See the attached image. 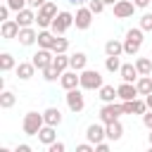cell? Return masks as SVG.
Segmentation results:
<instances>
[{
  "label": "cell",
  "mask_w": 152,
  "mask_h": 152,
  "mask_svg": "<svg viewBox=\"0 0 152 152\" xmlns=\"http://www.w3.org/2000/svg\"><path fill=\"white\" fill-rule=\"evenodd\" d=\"M142 45V28H128L126 31V38H124V52L126 55H135Z\"/></svg>",
  "instance_id": "obj_1"
},
{
  "label": "cell",
  "mask_w": 152,
  "mask_h": 152,
  "mask_svg": "<svg viewBox=\"0 0 152 152\" xmlns=\"http://www.w3.org/2000/svg\"><path fill=\"white\" fill-rule=\"evenodd\" d=\"M102 83V74L97 69H83L81 71V88L83 90H100Z\"/></svg>",
  "instance_id": "obj_2"
},
{
  "label": "cell",
  "mask_w": 152,
  "mask_h": 152,
  "mask_svg": "<svg viewBox=\"0 0 152 152\" xmlns=\"http://www.w3.org/2000/svg\"><path fill=\"white\" fill-rule=\"evenodd\" d=\"M57 14H59V12H57V5L48 0V2L38 10V14H36V24H38L40 28H48V26H52V19H55Z\"/></svg>",
  "instance_id": "obj_3"
},
{
  "label": "cell",
  "mask_w": 152,
  "mask_h": 152,
  "mask_svg": "<svg viewBox=\"0 0 152 152\" xmlns=\"http://www.w3.org/2000/svg\"><path fill=\"white\" fill-rule=\"evenodd\" d=\"M45 126V119H43V114H38V112H28L26 116H24V124H21V128H24V133L26 135H38V131Z\"/></svg>",
  "instance_id": "obj_4"
},
{
  "label": "cell",
  "mask_w": 152,
  "mask_h": 152,
  "mask_svg": "<svg viewBox=\"0 0 152 152\" xmlns=\"http://www.w3.org/2000/svg\"><path fill=\"white\" fill-rule=\"evenodd\" d=\"M69 26H74V14H71V12H59V14L52 19L50 31H52L55 36H64V31H66Z\"/></svg>",
  "instance_id": "obj_5"
},
{
  "label": "cell",
  "mask_w": 152,
  "mask_h": 152,
  "mask_svg": "<svg viewBox=\"0 0 152 152\" xmlns=\"http://www.w3.org/2000/svg\"><path fill=\"white\" fill-rule=\"evenodd\" d=\"M66 107L74 112V114H78V112H83V107H86V97H83V93L78 90V88H71V90H66Z\"/></svg>",
  "instance_id": "obj_6"
},
{
  "label": "cell",
  "mask_w": 152,
  "mask_h": 152,
  "mask_svg": "<svg viewBox=\"0 0 152 152\" xmlns=\"http://www.w3.org/2000/svg\"><path fill=\"white\" fill-rule=\"evenodd\" d=\"M121 114H124L121 104H116V102H104V107L100 109V121H102V124H112V121H119Z\"/></svg>",
  "instance_id": "obj_7"
},
{
  "label": "cell",
  "mask_w": 152,
  "mask_h": 152,
  "mask_svg": "<svg viewBox=\"0 0 152 152\" xmlns=\"http://www.w3.org/2000/svg\"><path fill=\"white\" fill-rule=\"evenodd\" d=\"M52 59H55V52L52 50H48V48H40L36 55H33V64H36V69L38 71H43V69H48V66H52Z\"/></svg>",
  "instance_id": "obj_8"
},
{
  "label": "cell",
  "mask_w": 152,
  "mask_h": 152,
  "mask_svg": "<svg viewBox=\"0 0 152 152\" xmlns=\"http://www.w3.org/2000/svg\"><path fill=\"white\" fill-rule=\"evenodd\" d=\"M74 24H76V28L86 31V28L93 24V12H90V7H78L76 14H74Z\"/></svg>",
  "instance_id": "obj_9"
},
{
  "label": "cell",
  "mask_w": 152,
  "mask_h": 152,
  "mask_svg": "<svg viewBox=\"0 0 152 152\" xmlns=\"http://www.w3.org/2000/svg\"><path fill=\"white\" fill-rule=\"evenodd\" d=\"M59 83H62V88H64V90H71V88H81V71H74V69L64 71V74L59 76Z\"/></svg>",
  "instance_id": "obj_10"
},
{
  "label": "cell",
  "mask_w": 152,
  "mask_h": 152,
  "mask_svg": "<svg viewBox=\"0 0 152 152\" xmlns=\"http://www.w3.org/2000/svg\"><path fill=\"white\" fill-rule=\"evenodd\" d=\"M133 12H135V2L116 0V5H114V17L116 19H128V17H133Z\"/></svg>",
  "instance_id": "obj_11"
},
{
  "label": "cell",
  "mask_w": 152,
  "mask_h": 152,
  "mask_svg": "<svg viewBox=\"0 0 152 152\" xmlns=\"http://www.w3.org/2000/svg\"><path fill=\"white\" fill-rule=\"evenodd\" d=\"M121 109H124V114H145L147 102H142V100H121Z\"/></svg>",
  "instance_id": "obj_12"
},
{
  "label": "cell",
  "mask_w": 152,
  "mask_h": 152,
  "mask_svg": "<svg viewBox=\"0 0 152 152\" xmlns=\"http://www.w3.org/2000/svg\"><path fill=\"white\" fill-rule=\"evenodd\" d=\"M86 138H88L93 145H97V142H102V140L107 138V131H104L102 124H90L88 131H86Z\"/></svg>",
  "instance_id": "obj_13"
},
{
  "label": "cell",
  "mask_w": 152,
  "mask_h": 152,
  "mask_svg": "<svg viewBox=\"0 0 152 152\" xmlns=\"http://www.w3.org/2000/svg\"><path fill=\"white\" fill-rule=\"evenodd\" d=\"M19 31H21V26L17 24V19H5V21H2V26H0V33H2V38H5V40L17 38V36H19Z\"/></svg>",
  "instance_id": "obj_14"
},
{
  "label": "cell",
  "mask_w": 152,
  "mask_h": 152,
  "mask_svg": "<svg viewBox=\"0 0 152 152\" xmlns=\"http://www.w3.org/2000/svg\"><path fill=\"white\" fill-rule=\"evenodd\" d=\"M116 90H119V97H121V100H135V97L140 95V93H138V86H135V83H128V81H124Z\"/></svg>",
  "instance_id": "obj_15"
},
{
  "label": "cell",
  "mask_w": 152,
  "mask_h": 152,
  "mask_svg": "<svg viewBox=\"0 0 152 152\" xmlns=\"http://www.w3.org/2000/svg\"><path fill=\"white\" fill-rule=\"evenodd\" d=\"M36 21V12H33V7H24V10H19L17 12V24L24 28V26H31Z\"/></svg>",
  "instance_id": "obj_16"
},
{
  "label": "cell",
  "mask_w": 152,
  "mask_h": 152,
  "mask_svg": "<svg viewBox=\"0 0 152 152\" xmlns=\"http://www.w3.org/2000/svg\"><path fill=\"white\" fill-rule=\"evenodd\" d=\"M86 64H88L86 52H74V55H69V69H74V71H83Z\"/></svg>",
  "instance_id": "obj_17"
},
{
  "label": "cell",
  "mask_w": 152,
  "mask_h": 152,
  "mask_svg": "<svg viewBox=\"0 0 152 152\" xmlns=\"http://www.w3.org/2000/svg\"><path fill=\"white\" fill-rule=\"evenodd\" d=\"M119 76H121V81L135 83V78H138L140 74H138V66H135V64H121V69H119Z\"/></svg>",
  "instance_id": "obj_18"
},
{
  "label": "cell",
  "mask_w": 152,
  "mask_h": 152,
  "mask_svg": "<svg viewBox=\"0 0 152 152\" xmlns=\"http://www.w3.org/2000/svg\"><path fill=\"white\" fill-rule=\"evenodd\" d=\"M17 38H19V43H21V45H33V43H38V33H36L31 26H24V28L19 31V36H17Z\"/></svg>",
  "instance_id": "obj_19"
},
{
  "label": "cell",
  "mask_w": 152,
  "mask_h": 152,
  "mask_svg": "<svg viewBox=\"0 0 152 152\" xmlns=\"http://www.w3.org/2000/svg\"><path fill=\"white\" fill-rule=\"evenodd\" d=\"M121 52H124V43H121V40L112 38V40L104 43V55H107V57H121Z\"/></svg>",
  "instance_id": "obj_20"
},
{
  "label": "cell",
  "mask_w": 152,
  "mask_h": 152,
  "mask_svg": "<svg viewBox=\"0 0 152 152\" xmlns=\"http://www.w3.org/2000/svg\"><path fill=\"white\" fill-rule=\"evenodd\" d=\"M33 74H36V64H33V62H19V64H17V76H19L21 81H28Z\"/></svg>",
  "instance_id": "obj_21"
},
{
  "label": "cell",
  "mask_w": 152,
  "mask_h": 152,
  "mask_svg": "<svg viewBox=\"0 0 152 152\" xmlns=\"http://www.w3.org/2000/svg\"><path fill=\"white\" fill-rule=\"evenodd\" d=\"M43 119H45L48 126H59V124H62V112H59L57 107H48V109L43 112Z\"/></svg>",
  "instance_id": "obj_22"
},
{
  "label": "cell",
  "mask_w": 152,
  "mask_h": 152,
  "mask_svg": "<svg viewBox=\"0 0 152 152\" xmlns=\"http://www.w3.org/2000/svg\"><path fill=\"white\" fill-rule=\"evenodd\" d=\"M104 131H107V138L109 140H121V135H124V126H121V121H112V124H104Z\"/></svg>",
  "instance_id": "obj_23"
},
{
  "label": "cell",
  "mask_w": 152,
  "mask_h": 152,
  "mask_svg": "<svg viewBox=\"0 0 152 152\" xmlns=\"http://www.w3.org/2000/svg\"><path fill=\"white\" fill-rule=\"evenodd\" d=\"M55 128H57V126H48V124H45V126L38 131V140H40L43 145H50V142H55V140H57V133H55Z\"/></svg>",
  "instance_id": "obj_24"
},
{
  "label": "cell",
  "mask_w": 152,
  "mask_h": 152,
  "mask_svg": "<svg viewBox=\"0 0 152 152\" xmlns=\"http://www.w3.org/2000/svg\"><path fill=\"white\" fill-rule=\"evenodd\" d=\"M55 33L52 31H38V48H48V50H52V45H55Z\"/></svg>",
  "instance_id": "obj_25"
},
{
  "label": "cell",
  "mask_w": 152,
  "mask_h": 152,
  "mask_svg": "<svg viewBox=\"0 0 152 152\" xmlns=\"http://www.w3.org/2000/svg\"><path fill=\"white\" fill-rule=\"evenodd\" d=\"M114 97H119V90L114 86H102L100 88V100L102 102H114Z\"/></svg>",
  "instance_id": "obj_26"
},
{
  "label": "cell",
  "mask_w": 152,
  "mask_h": 152,
  "mask_svg": "<svg viewBox=\"0 0 152 152\" xmlns=\"http://www.w3.org/2000/svg\"><path fill=\"white\" fill-rule=\"evenodd\" d=\"M135 86H138V93L140 95H150L152 93V76H140L135 81Z\"/></svg>",
  "instance_id": "obj_27"
},
{
  "label": "cell",
  "mask_w": 152,
  "mask_h": 152,
  "mask_svg": "<svg viewBox=\"0 0 152 152\" xmlns=\"http://www.w3.org/2000/svg\"><path fill=\"white\" fill-rule=\"evenodd\" d=\"M52 66L59 71V74H64L66 69H69V57L62 52V55H55V59H52Z\"/></svg>",
  "instance_id": "obj_28"
},
{
  "label": "cell",
  "mask_w": 152,
  "mask_h": 152,
  "mask_svg": "<svg viewBox=\"0 0 152 152\" xmlns=\"http://www.w3.org/2000/svg\"><path fill=\"white\" fill-rule=\"evenodd\" d=\"M135 66H138V74L140 76H150L152 74V59H147V57H140L135 62Z\"/></svg>",
  "instance_id": "obj_29"
},
{
  "label": "cell",
  "mask_w": 152,
  "mask_h": 152,
  "mask_svg": "<svg viewBox=\"0 0 152 152\" xmlns=\"http://www.w3.org/2000/svg\"><path fill=\"white\" fill-rule=\"evenodd\" d=\"M10 69H17L14 57H12L10 52H2V55H0V71H10Z\"/></svg>",
  "instance_id": "obj_30"
},
{
  "label": "cell",
  "mask_w": 152,
  "mask_h": 152,
  "mask_svg": "<svg viewBox=\"0 0 152 152\" xmlns=\"http://www.w3.org/2000/svg\"><path fill=\"white\" fill-rule=\"evenodd\" d=\"M14 102H17L14 93H10V90H2V93H0V107H2V109H10V107H14Z\"/></svg>",
  "instance_id": "obj_31"
},
{
  "label": "cell",
  "mask_w": 152,
  "mask_h": 152,
  "mask_svg": "<svg viewBox=\"0 0 152 152\" xmlns=\"http://www.w3.org/2000/svg\"><path fill=\"white\" fill-rule=\"evenodd\" d=\"M66 50H69V40L62 38V36H57V38H55V45H52V52H55V55H62V52H66Z\"/></svg>",
  "instance_id": "obj_32"
},
{
  "label": "cell",
  "mask_w": 152,
  "mask_h": 152,
  "mask_svg": "<svg viewBox=\"0 0 152 152\" xmlns=\"http://www.w3.org/2000/svg\"><path fill=\"white\" fill-rule=\"evenodd\" d=\"M104 66H107V71H119L121 69V62H119V57H107L104 59Z\"/></svg>",
  "instance_id": "obj_33"
},
{
  "label": "cell",
  "mask_w": 152,
  "mask_h": 152,
  "mask_svg": "<svg viewBox=\"0 0 152 152\" xmlns=\"http://www.w3.org/2000/svg\"><path fill=\"white\" fill-rule=\"evenodd\" d=\"M59 76H62V74H59L55 66H48V69H43V78H45V81H57Z\"/></svg>",
  "instance_id": "obj_34"
},
{
  "label": "cell",
  "mask_w": 152,
  "mask_h": 152,
  "mask_svg": "<svg viewBox=\"0 0 152 152\" xmlns=\"http://www.w3.org/2000/svg\"><path fill=\"white\" fill-rule=\"evenodd\" d=\"M88 7H90L93 14H100V12L104 10V2H102V0H88Z\"/></svg>",
  "instance_id": "obj_35"
},
{
  "label": "cell",
  "mask_w": 152,
  "mask_h": 152,
  "mask_svg": "<svg viewBox=\"0 0 152 152\" xmlns=\"http://www.w3.org/2000/svg\"><path fill=\"white\" fill-rule=\"evenodd\" d=\"M7 5H10V10H14V12H19V10H24V7H28V0H7Z\"/></svg>",
  "instance_id": "obj_36"
},
{
  "label": "cell",
  "mask_w": 152,
  "mask_h": 152,
  "mask_svg": "<svg viewBox=\"0 0 152 152\" xmlns=\"http://www.w3.org/2000/svg\"><path fill=\"white\" fill-rule=\"evenodd\" d=\"M140 28L142 31H152V14H142L140 17Z\"/></svg>",
  "instance_id": "obj_37"
},
{
  "label": "cell",
  "mask_w": 152,
  "mask_h": 152,
  "mask_svg": "<svg viewBox=\"0 0 152 152\" xmlns=\"http://www.w3.org/2000/svg\"><path fill=\"white\" fill-rule=\"evenodd\" d=\"M48 150H50V152H64V150H66V145L55 140V142H50V145H48Z\"/></svg>",
  "instance_id": "obj_38"
},
{
  "label": "cell",
  "mask_w": 152,
  "mask_h": 152,
  "mask_svg": "<svg viewBox=\"0 0 152 152\" xmlns=\"http://www.w3.org/2000/svg\"><path fill=\"white\" fill-rule=\"evenodd\" d=\"M93 150H95V147L90 145V140H88V142H81V145H76V152H93Z\"/></svg>",
  "instance_id": "obj_39"
},
{
  "label": "cell",
  "mask_w": 152,
  "mask_h": 152,
  "mask_svg": "<svg viewBox=\"0 0 152 152\" xmlns=\"http://www.w3.org/2000/svg\"><path fill=\"white\" fill-rule=\"evenodd\" d=\"M142 124H145V126L152 131V109H147V112L142 114Z\"/></svg>",
  "instance_id": "obj_40"
},
{
  "label": "cell",
  "mask_w": 152,
  "mask_h": 152,
  "mask_svg": "<svg viewBox=\"0 0 152 152\" xmlns=\"http://www.w3.org/2000/svg\"><path fill=\"white\" fill-rule=\"evenodd\" d=\"M7 17H10V5H7V2H5V5H2V7H0V21H5V19H7Z\"/></svg>",
  "instance_id": "obj_41"
},
{
  "label": "cell",
  "mask_w": 152,
  "mask_h": 152,
  "mask_svg": "<svg viewBox=\"0 0 152 152\" xmlns=\"http://www.w3.org/2000/svg\"><path fill=\"white\" fill-rule=\"evenodd\" d=\"M45 2H48V0H28V7H33V10H40Z\"/></svg>",
  "instance_id": "obj_42"
},
{
  "label": "cell",
  "mask_w": 152,
  "mask_h": 152,
  "mask_svg": "<svg viewBox=\"0 0 152 152\" xmlns=\"http://www.w3.org/2000/svg\"><path fill=\"white\" fill-rule=\"evenodd\" d=\"M95 150H97V152H107V150H109V142H104V140H102V142H97V145H95Z\"/></svg>",
  "instance_id": "obj_43"
},
{
  "label": "cell",
  "mask_w": 152,
  "mask_h": 152,
  "mask_svg": "<svg viewBox=\"0 0 152 152\" xmlns=\"http://www.w3.org/2000/svg\"><path fill=\"white\" fill-rule=\"evenodd\" d=\"M14 152H31V145H17Z\"/></svg>",
  "instance_id": "obj_44"
},
{
  "label": "cell",
  "mask_w": 152,
  "mask_h": 152,
  "mask_svg": "<svg viewBox=\"0 0 152 152\" xmlns=\"http://www.w3.org/2000/svg\"><path fill=\"white\" fill-rule=\"evenodd\" d=\"M150 0H135V7H147Z\"/></svg>",
  "instance_id": "obj_45"
},
{
  "label": "cell",
  "mask_w": 152,
  "mask_h": 152,
  "mask_svg": "<svg viewBox=\"0 0 152 152\" xmlns=\"http://www.w3.org/2000/svg\"><path fill=\"white\" fill-rule=\"evenodd\" d=\"M145 102H147V109H152V93H150V95H145Z\"/></svg>",
  "instance_id": "obj_46"
},
{
  "label": "cell",
  "mask_w": 152,
  "mask_h": 152,
  "mask_svg": "<svg viewBox=\"0 0 152 152\" xmlns=\"http://www.w3.org/2000/svg\"><path fill=\"white\" fill-rule=\"evenodd\" d=\"M104 5H116V0H102Z\"/></svg>",
  "instance_id": "obj_47"
},
{
  "label": "cell",
  "mask_w": 152,
  "mask_h": 152,
  "mask_svg": "<svg viewBox=\"0 0 152 152\" xmlns=\"http://www.w3.org/2000/svg\"><path fill=\"white\" fill-rule=\"evenodd\" d=\"M71 5H81V2H86V0H69Z\"/></svg>",
  "instance_id": "obj_48"
},
{
  "label": "cell",
  "mask_w": 152,
  "mask_h": 152,
  "mask_svg": "<svg viewBox=\"0 0 152 152\" xmlns=\"http://www.w3.org/2000/svg\"><path fill=\"white\" fill-rule=\"evenodd\" d=\"M150 145H152V131H150Z\"/></svg>",
  "instance_id": "obj_49"
}]
</instances>
